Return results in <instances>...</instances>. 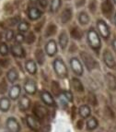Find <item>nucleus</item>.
I'll use <instances>...</instances> for the list:
<instances>
[{"label": "nucleus", "mask_w": 116, "mask_h": 132, "mask_svg": "<svg viewBox=\"0 0 116 132\" xmlns=\"http://www.w3.org/2000/svg\"><path fill=\"white\" fill-rule=\"evenodd\" d=\"M53 68H55V71L58 77L62 78V79L67 77V68L61 58L55 59V61L53 62Z\"/></svg>", "instance_id": "obj_1"}, {"label": "nucleus", "mask_w": 116, "mask_h": 132, "mask_svg": "<svg viewBox=\"0 0 116 132\" xmlns=\"http://www.w3.org/2000/svg\"><path fill=\"white\" fill-rule=\"evenodd\" d=\"M88 44H90V46L94 49H99L101 46V40L99 37L98 33L91 29L88 32Z\"/></svg>", "instance_id": "obj_2"}, {"label": "nucleus", "mask_w": 116, "mask_h": 132, "mask_svg": "<svg viewBox=\"0 0 116 132\" xmlns=\"http://www.w3.org/2000/svg\"><path fill=\"white\" fill-rule=\"evenodd\" d=\"M80 56L82 61L84 62L85 66L87 67L88 70H91L95 68V60L93 59V57L90 55L87 52H81L80 53Z\"/></svg>", "instance_id": "obj_3"}, {"label": "nucleus", "mask_w": 116, "mask_h": 132, "mask_svg": "<svg viewBox=\"0 0 116 132\" xmlns=\"http://www.w3.org/2000/svg\"><path fill=\"white\" fill-rule=\"evenodd\" d=\"M33 114L38 119H43L48 114V110H47V108L41 104H36L33 107Z\"/></svg>", "instance_id": "obj_4"}, {"label": "nucleus", "mask_w": 116, "mask_h": 132, "mask_svg": "<svg viewBox=\"0 0 116 132\" xmlns=\"http://www.w3.org/2000/svg\"><path fill=\"white\" fill-rule=\"evenodd\" d=\"M70 65H71V68H72L73 71H74L77 75L81 76L83 74V67H82L81 62L79 61L77 58H76V57L72 58V59L70 60Z\"/></svg>", "instance_id": "obj_5"}, {"label": "nucleus", "mask_w": 116, "mask_h": 132, "mask_svg": "<svg viewBox=\"0 0 116 132\" xmlns=\"http://www.w3.org/2000/svg\"><path fill=\"white\" fill-rule=\"evenodd\" d=\"M7 128L11 132H20V126L14 117H9L7 120Z\"/></svg>", "instance_id": "obj_6"}, {"label": "nucleus", "mask_w": 116, "mask_h": 132, "mask_svg": "<svg viewBox=\"0 0 116 132\" xmlns=\"http://www.w3.org/2000/svg\"><path fill=\"white\" fill-rule=\"evenodd\" d=\"M27 124L30 127V128H31L32 130H38L41 128V124H40L39 119L36 117H33V116H28L26 118Z\"/></svg>", "instance_id": "obj_7"}, {"label": "nucleus", "mask_w": 116, "mask_h": 132, "mask_svg": "<svg viewBox=\"0 0 116 132\" xmlns=\"http://www.w3.org/2000/svg\"><path fill=\"white\" fill-rule=\"evenodd\" d=\"M103 60L105 62V64L107 65L109 68H113L115 66V61H114V57L112 54L110 52L109 50H106L103 54Z\"/></svg>", "instance_id": "obj_8"}, {"label": "nucleus", "mask_w": 116, "mask_h": 132, "mask_svg": "<svg viewBox=\"0 0 116 132\" xmlns=\"http://www.w3.org/2000/svg\"><path fill=\"white\" fill-rule=\"evenodd\" d=\"M101 10H102L103 14L105 16H107V17L111 16V14H112V11H113V6H112L111 0H105V1L102 3Z\"/></svg>", "instance_id": "obj_9"}, {"label": "nucleus", "mask_w": 116, "mask_h": 132, "mask_svg": "<svg viewBox=\"0 0 116 132\" xmlns=\"http://www.w3.org/2000/svg\"><path fill=\"white\" fill-rule=\"evenodd\" d=\"M97 26H98L99 31H100V32H101L102 37H104V38L109 37L110 31H109V28H108L107 24H106L105 22L103 21V20H99Z\"/></svg>", "instance_id": "obj_10"}, {"label": "nucleus", "mask_w": 116, "mask_h": 132, "mask_svg": "<svg viewBox=\"0 0 116 132\" xmlns=\"http://www.w3.org/2000/svg\"><path fill=\"white\" fill-rule=\"evenodd\" d=\"M41 98H42V102H43L45 104H47V105H51V106L55 105V100H53L52 95H51L48 92H46V90L42 92V93H41Z\"/></svg>", "instance_id": "obj_11"}, {"label": "nucleus", "mask_w": 116, "mask_h": 132, "mask_svg": "<svg viewBox=\"0 0 116 132\" xmlns=\"http://www.w3.org/2000/svg\"><path fill=\"white\" fill-rule=\"evenodd\" d=\"M45 50H46V53L48 54V55H50V56L55 55V53H56V51H57L56 43H55L53 40L49 41V42L47 43V44H46Z\"/></svg>", "instance_id": "obj_12"}, {"label": "nucleus", "mask_w": 116, "mask_h": 132, "mask_svg": "<svg viewBox=\"0 0 116 132\" xmlns=\"http://www.w3.org/2000/svg\"><path fill=\"white\" fill-rule=\"evenodd\" d=\"M24 89L26 90V93L29 94H34L36 93V84L34 80H32V79L27 80L24 85Z\"/></svg>", "instance_id": "obj_13"}, {"label": "nucleus", "mask_w": 116, "mask_h": 132, "mask_svg": "<svg viewBox=\"0 0 116 132\" xmlns=\"http://www.w3.org/2000/svg\"><path fill=\"white\" fill-rule=\"evenodd\" d=\"M31 105V100L27 96H22L19 102V107L21 111H26Z\"/></svg>", "instance_id": "obj_14"}, {"label": "nucleus", "mask_w": 116, "mask_h": 132, "mask_svg": "<svg viewBox=\"0 0 116 132\" xmlns=\"http://www.w3.org/2000/svg\"><path fill=\"white\" fill-rule=\"evenodd\" d=\"M20 92H21V89H20V86L19 85L13 86V87L10 89V90H9V97H10V99H12V100L18 99L20 94Z\"/></svg>", "instance_id": "obj_15"}, {"label": "nucleus", "mask_w": 116, "mask_h": 132, "mask_svg": "<svg viewBox=\"0 0 116 132\" xmlns=\"http://www.w3.org/2000/svg\"><path fill=\"white\" fill-rule=\"evenodd\" d=\"M11 51H12V54L15 56L23 57L25 55L24 49L22 48L20 45H19V44H14L13 46H12V48H11Z\"/></svg>", "instance_id": "obj_16"}, {"label": "nucleus", "mask_w": 116, "mask_h": 132, "mask_svg": "<svg viewBox=\"0 0 116 132\" xmlns=\"http://www.w3.org/2000/svg\"><path fill=\"white\" fill-rule=\"evenodd\" d=\"M106 81H107L108 87L111 90H115L116 89V78L112 74L108 73L106 75Z\"/></svg>", "instance_id": "obj_17"}, {"label": "nucleus", "mask_w": 116, "mask_h": 132, "mask_svg": "<svg viewBox=\"0 0 116 132\" xmlns=\"http://www.w3.org/2000/svg\"><path fill=\"white\" fill-rule=\"evenodd\" d=\"M26 69L30 74H35L37 71V67H36L35 62L33 60H28L26 62Z\"/></svg>", "instance_id": "obj_18"}, {"label": "nucleus", "mask_w": 116, "mask_h": 132, "mask_svg": "<svg viewBox=\"0 0 116 132\" xmlns=\"http://www.w3.org/2000/svg\"><path fill=\"white\" fill-rule=\"evenodd\" d=\"M72 17V10L70 9H66L65 10L62 12L61 15V20L63 23H66L67 21H69Z\"/></svg>", "instance_id": "obj_19"}, {"label": "nucleus", "mask_w": 116, "mask_h": 132, "mask_svg": "<svg viewBox=\"0 0 116 132\" xmlns=\"http://www.w3.org/2000/svg\"><path fill=\"white\" fill-rule=\"evenodd\" d=\"M41 15H42L41 11L36 7H31L29 9V17L31 20H37L41 17Z\"/></svg>", "instance_id": "obj_20"}, {"label": "nucleus", "mask_w": 116, "mask_h": 132, "mask_svg": "<svg viewBox=\"0 0 116 132\" xmlns=\"http://www.w3.org/2000/svg\"><path fill=\"white\" fill-rule=\"evenodd\" d=\"M7 79L9 80V82H15L19 78L18 71L16 70L15 68H12V69H10V70L7 72Z\"/></svg>", "instance_id": "obj_21"}, {"label": "nucleus", "mask_w": 116, "mask_h": 132, "mask_svg": "<svg viewBox=\"0 0 116 132\" xmlns=\"http://www.w3.org/2000/svg\"><path fill=\"white\" fill-rule=\"evenodd\" d=\"M71 84H72V87L73 89H74L76 92H78V93H82L84 90V88H83V85H82V83L80 82V80L77 79H72V82H71Z\"/></svg>", "instance_id": "obj_22"}, {"label": "nucleus", "mask_w": 116, "mask_h": 132, "mask_svg": "<svg viewBox=\"0 0 116 132\" xmlns=\"http://www.w3.org/2000/svg\"><path fill=\"white\" fill-rule=\"evenodd\" d=\"M67 43H68L67 34H66V31H63V32L61 33L60 37H59V44H60V46H61V48L63 49V50L66 47Z\"/></svg>", "instance_id": "obj_23"}, {"label": "nucleus", "mask_w": 116, "mask_h": 132, "mask_svg": "<svg viewBox=\"0 0 116 132\" xmlns=\"http://www.w3.org/2000/svg\"><path fill=\"white\" fill-rule=\"evenodd\" d=\"M10 107V101L7 98H2L0 99V110L3 112H7Z\"/></svg>", "instance_id": "obj_24"}, {"label": "nucleus", "mask_w": 116, "mask_h": 132, "mask_svg": "<svg viewBox=\"0 0 116 132\" xmlns=\"http://www.w3.org/2000/svg\"><path fill=\"white\" fill-rule=\"evenodd\" d=\"M79 114L81 116V117L83 118H87L90 116V108L88 105H82L79 108Z\"/></svg>", "instance_id": "obj_25"}, {"label": "nucleus", "mask_w": 116, "mask_h": 132, "mask_svg": "<svg viewBox=\"0 0 116 132\" xmlns=\"http://www.w3.org/2000/svg\"><path fill=\"white\" fill-rule=\"evenodd\" d=\"M51 90H52V93H53L55 96H59L60 93H61V88H60L59 83L57 81H55V80L51 84Z\"/></svg>", "instance_id": "obj_26"}, {"label": "nucleus", "mask_w": 116, "mask_h": 132, "mask_svg": "<svg viewBox=\"0 0 116 132\" xmlns=\"http://www.w3.org/2000/svg\"><path fill=\"white\" fill-rule=\"evenodd\" d=\"M98 127V121L97 119L94 118V117H90V118L88 119L87 121V128L88 130H93Z\"/></svg>", "instance_id": "obj_27"}, {"label": "nucleus", "mask_w": 116, "mask_h": 132, "mask_svg": "<svg viewBox=\"0 0 116 132\" xmlns=\"http://www.w3.org/2000/svg\"><path fill=\"white\" fill-rule=\"evenodd\" d=\"M35 57L37 62L39 63L40 65H42L44 62V53L42 49H37L35 52Z\"/></svg>", "instance_id": "obj_28"}, {"label": "nucleus", "mask_w": 116, "mask_h": 132, "mask_svg": "<svg viewBox=\"0 0 116 132\" xmlns=\"http://www.w3.org/2000/svg\"><path fill=\"white\" fill-rule=\"evenodd\" d=\"M78 20L82 25H86L90 22V17H88V14L85 13V12H81L78 16Z\"/></svg>", "instance_id": "obj_29"}, {"label": "nucleus", "mask_w": 116, "mask_h": 132, "mask_svg": "<svg viewBox=\"0 0 116 132\" xmlns=\"http://www.w3.org/2000/svg\"><path fill=\"white\" fill-rule=\"evenodd\" d=\"M56 32V26L55 24H50L46 30V32H45V36H52Z\"/></svg>", "instance_id": "obj_30"}, {"label": "nucleus", "mask_w": 116, "mask_h": 132, "mask_svg": "<svg viewBox=\"0 0 116 132\" xmlns=\"http://www.w3.org/2000/svg\"><path fill=\"white\" fill-rule=\"evenodd\" d=\"M61 6V0H52V5H51V10L55 12L59 9Z\"/></svg>", "instance_id": "obj_31"}, {"label": "nucleus", "mask_w": 116, "mask_h": 132, "mask_svg": "<svg viewBox=\"0 0 116 132\" xmlns=\"http://www.w3.org/2000/svg\"><path fill=\"white\" fill-rule=\"evenodd\" d=\"M71 36H72L74 39H80L81 38V32L80 31H79L77 28H73L72 30H71Z\"/></svg>", "instance_id": "obj_32"}, {"label": "nucleus", "mask_w": 116, "mask_h": 132, "mask_svg": "<svg viewBox=\"0 0 116 132\" xmlns=\"http://www.w3.org/2000/svg\"><path fill=\"white\" fill-rule=\"evenodd\" d=\"M35 41V35H34V33L33 32H29L28 35H27L26 39H25V42L27 43L28 44H31L34 43Z\"/></svg>", "instance_id": "obj_33"}, {"label": "nucleus", "mask_w": 116, "mask_h": 132, "mask_svg": "<svg viewBox=\"0 0 116 132\" xmlns=\"http://www.w3.org/2000/svg\"><path fill=\"white\" fill-rule=\"evenodd\" d=\"M88 104H90L91 105H96L97 104V99H96V96H95L93 93H90L88 95Z\"/></svg>", "instance_id": "obj_34"}, {"label": "nucleus", "mask_w": 116, "mask_h": 132, "mask_svg": "<svg viewBox=\"0 0 116 132\" xmlns=\"http://www.w3.org/2000/svg\"><path fill=\"white\" fill-rule=\"evenodd\" d=\"M7 90V84L5 79L0 82V94H4Z\"/></svg>", "instance_id": "obj_35"}, {"label": "nucleus", "mask_w": 116, "mask_h": 132, "mask_svg": "<svg viewBox=\"0 0 116 132\" xmlns=\"http://www.w3.org/2000/svg\"><path fill=\"white\" fill-rule=\"evenodd\" d=\"M8 53V48H7L6 44H0V54L3 55H7Z\"/></svg>", "instance_id": "obj_36"}, {"label": "nucleus", "mask_w": 116, "mask_h": 132, "mask_svg": "<svg viewBox=\"0 0 116 132\" xmlns=\"http://www.w3.org/2000/svg\"><path fill=\"white\" fill-rule=\"evenodd\" d=\"M18 28L20 31H28V29H29V24L27 23V22L22 21L20 23V25H19Z\"/></svg>", "instance_id": "obj_37"}, {"label": "nucleus", "mask_w": 116, "mask_h": 132, "mask_svg": "<svg viewBox=\"0 0 116 132\" xmlns=\"http://www.w3.org/2000/svg\"><path fill=\"white\" fill-rule=\"evenodd\" d=\"M105 114H107V117H109V118H113L114 117V114H113V113H112V109L110 107H108V106L105 107Z\"/></svg>", "instance_id": "obj_38"}, {"label": "nucleus", "mask_w": 116, "mask_h": 132, "mask_svg": "<svg viewBox=\"0 0 116 132\" xmlns=\"http://www.w3.org/2000/svg\"><path fill=\"white\" fill-rule=\"evenodd\" d=\"M13 36H14V32H13V31H11V30H8V31L6 32V39H7V41L12 40Z\"/></svg>", "instance_id": "obj_39"}, {"label": "nucleus", "mask_w": 116, "mask_h": 132, "mask_svg": "<svg viewBox=\"0 0 116 132\" xmlns=\"http://www.w3.org/2000/svg\"><path fill=\"white\" fill-rule=\"evenodd\" d=\"M25 37L23 36V34H21V33H20V34H18V35H16L15 37V40L17 43H22L23 41H24Z\"/></svg>", "instance_id": "obj_40"}, {"label": "nucleus", "mask_w": 116, "mask_h": 132, "mask_svg": "<svg viewBox=\"0 0 116 132\" xmlns=\"http://www.w3.org/2000/svg\"><path fill=\"white\" fill-rule=\"evenodd\" d=\"M9 65L8 59H0V66L1 67H7Z\"/></svg>", "instance_id": "obj_41"}, {"label": "nucleus", "mask_w": 116, "mask_h": 132, "mask_svg": "<svg viewBox=\"0 0 116 132\" xmlns=\"http://www.w3.org/2000/svg\"><path fill=\"white\" fill-rule=\"evenodd\" d=\"M64 95H65V97H66L68 101H72L73 97H72V93L70 92H64Z\"/></svg>", "instance_id": "obj_42"}, {"label": "nucleus", "mask_w": 116, "mask_h": 132, "mask_svg": "<svg viewBox=\"0 0 116 132\" xmlns=\"http://www.w3.org/2000/svg\"><path fill=\"white\" fill-rule=\"evenodd\" d=\"M42 25H43V21L38 22L37 24L35 25V27H34V30H35L36 31H41V29H42Z\"/></svg>", "instance_id": "obj_43"}, {"label": "nucleus", "mask_w": 116, "mask_h": 132, "mask_svg": "<svg viewBox=\"0 0 116 132\" xmlns=\"http://www.w3.org/2000/svg\"><path fill=\"white\" fill-rule=\"evenodd\" d=\"M40 6L42 7H45L47 6V0H39Z\"/></svg>", "instance_id": "obj_44"}, {"label": "nucleus", "mask_w": 116, "mask_h": 132, "mask_svg": "<svg viewBox=\"0 0 116 132\" xmlns=\"http://www.w3.org/2000/svg\"><path fill=\"white\" fill-rule=\"evenodd\" d=\"M85 4V0H77L76 5H77V7H82L83 5Z\"/></svg>", "instance_id": "obj_45"}, {"label": "nucleus", "mask_w": 116, "mask_h": 132, "mask_svg": "<svg viewBox=\"0 0 116 132\" xmlns=\"http://www.w3.org/2000/svg\"><path fill=\"white\" fill-rule=\"evenodd\" d=\"M9 21H11L10 23H9V25H15L17 22H18V18H14V19H11V20H9Z\"/></svg>", "instance_id": "obj_46"}, {"label": "nucleus", "mask_w": 116, "mask_h": 132, "mask_svg": "<svg viewBox=\"0 0 116 132\" xmlns=\"http://www.w3.org/2000/svg\"><path fill=\"white\" fill-rule=\"evenodd\" d=\"M77 128H78V129H82V128H83V121H82V120H79V121L77 122Z\"/></svg>", "instance_id": "obj_47"}, {"label": "nucleus", "mask_w": 116, "mask_h": 132, "mask_svg": "<svg viewBox=\"0 0 116 132\" xmlns=\"http://www.w3.org/2000/svg\"><path fill=\"white\" fill-rule=\"evenodd\" d=\"M112 47H113L114 51H116V39L112 42Z\"/></svg>", "instance_id": "obj_48"}, {"label": "nucleus", "mask_w": 116, "mask_h": 132, "mask_svg": "<svg viewBox=\"0 0 116 132\" xmlns=\"http://www.w3.org/2000/svg\"><path fill=\"white\" fill-rule=\"evenodd\" d=\"M36 1H38V0H31V2H36Z\"/></svg>", "instance_id": "obj_49"}, {"label": "nucleus", "mask_w": 116, "mask_h": 132, "mask_svg": "<svg viewBox=\"0 0 116 132\" xmlns=\"http://www.w3.org/2000/svg\"><path fill=\"white\" fill-rule=\"evenodd\" d=\"M2 74V70H1V68H0V75Z\"/></svg>", "instance_id": "obj_50"}, {"label": "nucleus", "mask_w": 116, "mask_h": 132, "mask_svg": "<svg viewBox=\"0 0 116 132\" xmlns=\"http://www.w3.org/2000/svg\"><path fill=\"white\" fill-rule=\"evenodd\" d=\"M115 22H116V16H115Z\"/></svg>", "instance_id": "obj_51"}, {"label": "nucleus", "mask_w": 116, "mask_h": 132, "mask_svg": "<svg viewBox=\"0 0 116 132\" xmlns=\"http://www.w3.org/2000/svg\"><path fill=\"white\" fill-rule=\"evenodd\" d=\"M114 2H115V3H116V0H114Z\"/></svg>", "instance_id": "obj_52"}]
</instances>
